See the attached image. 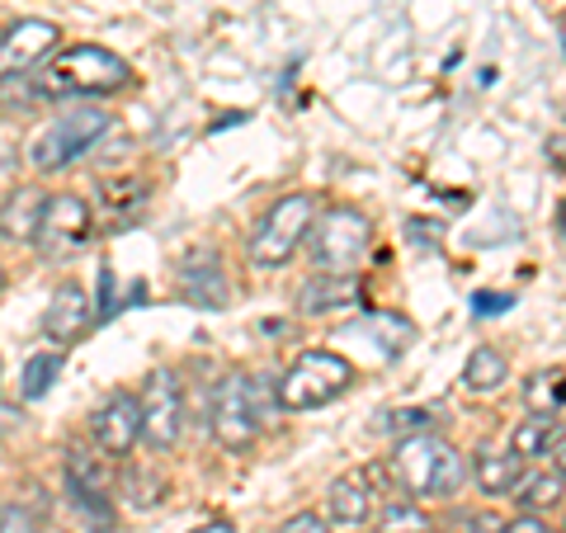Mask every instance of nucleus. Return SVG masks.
<instances>
[{
    "label": "nucleus",
    "instance_id": "nucleus-1",
    "mask_svg": "<svg viewBox=\"0 0 566 533\" xmlns=\"http://www.w3.org/2000/svg\"><path fill=\"white\" fill-rule=\"evenodd\" d=\"M33 100H104L133 85V66L128 58L99 48V43H76V48H57L43 62V71L29 81Z\"/></svg>",
    "mask_w": 566,
    "mask_h": 533
},
{
    "label": "nucleus",
    "instance_id": "nucleus-2",
    "mask_svg": "<svg viewBox=\"0 0 566 533\" xmlns=\"http://www.w3.org/2000/svg\"><path fill=\"white\" fill-rule=\"evenodd\" d=\"M387 472H392L397 491L406 501H453L458 491L468 487V458L453 449L444 435H411L397 439L392 458H387Z\"/></svg>",
    "mask_w": 566,
    "mask_h": 533
},
{
    "label": "nucleus",
    "instance_id": "nucleus-3",
    "mask_svg": "<svg viewBox=\"0 0 566 533\" xmlns=\"http://www.w3.org/2000/svg\"><path fill=\"white\" fill-rule=\"evenodd\" d=\"M279 411V393L274 378H251V373H222V383L212 387V411H208V430L222 449H251L255 435L270 425V416Z\"/></svg>",
    "mask_w": 566,
    "mask_h": 533
},
{
    "label": "nucleus",
    "instance_id": "nucleus-4",
    "mask_svg": "<svg viewBox=\"0 0 566 533\" xmlns=\"http://www.w3.org/2000/svg\"><path fill=\"white\" fill-rule=\"evenodd\" d=\"M368 245H374V222L359 208H349V203L316 208L312 232H307L316 274H354L368 260Z\"/></svg>",
    "mask_w": 566,
    "mask_h": 533
},
{
    "label": "nucleus",
    "instance_id": "nucleus-5",
    "mask_svg": "<svg viewBox=\"0 0 566 533\" xmlns=\"http://www.w3.org/2000/svg\"><path fill=\"white\" fill-rule=\"evenodd\" d=\"M114 128V114L99 109V104H81V109H66L48 123V128L33 137L29 161L39 175H57L66 166H76L81 156H91Z\"/></svg>",
    "mask_w": 566,
    "mask_h": 533
},
{
    "label": "nucleus",
    "instance_id": "nucleus-6",
    "mask_svg": "<svg viewBox=\"0 0 566 533\" xmlns=\"http://www.w3.org/2000/svg\"><path fill=\"white\" fill-rule=\"evenodd\" d=\"M354 383V364L340 349H303L289 364V373L274 383L279 393V411H316L331 406L335 397H345Z\"/></svg>",
    "mask_w": 566,
    "mask_h": 533
},
{
    "label": "nucleus",
    "instance_id": "nucleus-7",
    "mask_svg": "<svg viewBox=\"0 0 566 533\" xmlns=\"http://www.w3.org/2000/svg\"><path fill=\"white\" fill-rule=\"evenodd\" d=\"M312 218H316V199L312 194H283L264 208V218L255 222L251 241H245V260L255 264V270H283L297 245L307 241L312 232Z\"/></svg>",
    "mask_w": 566,
    "mask_h": 533
},
{
    "label": "nucleus",
    "instance_id": "nucleus-8",
    "mask_svg": "<svg viewBox=\"0 0 566 533\" xmlns=\"http://www.w3.org/2000/svg\"><path fill=\"white\" fill-rule=\"evenodd\" d=\"M137 416H142V430L137 443H147L151 453H170L185 435V393H180V378L175 373H151L137 393Z\"/></svg>",
    "mask_w": 566,
    "mask_h": 533
},
{
    "label": "nucleus",
    "instance_id": "nucleus-9",
    "mask_svg": "<svg viewBox=\"0 0 566 533\" xmlns=\"http://www.w3.org/2000/svg\"><path fill=\"white\" fill-rule=\"evenodd\" d=\"M91 237H95V208L85 203L81 194H48L33 245H39L48 260H66V255L85 251Z\"/></svg>",
    "mask_w": 566,
    "mask_h": 533
},
{
    "label": "nucleus",
    "instance_id": "nucleus-10",
    "mask_svg": "<svg viewBox=\"0 0 566 533\" xmlns=\"http://www.w3.org/2000/svg\"><path fill=\"white\" fill-rule=\"evenodd\" d=\"M378 487H374V472H340L335 482L326 487V524H340V529H368L378 514Z\"/></svg>",
    "mask_w": 566,
    "mask_h": 533
},
{
    "label": "nucleus",
    "instance_id": "nucleus-11",
    "mask_svg": "<svg viewBox=\"0 0 566 533\" xmlns=\"http://www.w3.org/2000/svg\"><path fill=\"white\" fill-rule=\"evenodd\" d=\"M57 43H62V33H57V24H48V20L10 24L6 39H0V71H6V76H20V71L48 62L52 52H57Z\"/></svg>",
    "mask_w": 566,
    "mask_h": 533
},
{
    "label": "nucleus",
    "instance_id": "nucleus-12",
    "mask_svg": "<svg viewBox=\"0 0 566 533\" xmlns=\"http://www.w3.org/2000/svg\"><path fill=\"white\" fill-rule=\"evenodd\" d=\"M95 322V307H91V293L81 289L76 279L57 283V293L48 297V312H43V335L52 345H76L85 331Z\"/></svg>",
    "mask_w": 566,
    "mask_h": 533
},
{
    "label": "nucleus",
    "instance_id": "nucleus-13",
    "mask_svg": "<svg viewBox=\"0 0 566 533\" xmlns=\"http://www.w3.org/2000/svg\"><path fill=\"white\" fill-rule=\"evenodd\" d=\"M137 430H142V416H137V397H133V393H114V397L91 416V439H95V449L109 453V458L133 453Z\"/></svg>",
    "mask_w": 566,
    "mask_h": 533
},
{
    "label": "nucleus",
    "instance_id": "nucleus-14",
    "mask_svg": "<svg viewBox=\"0 0 566 533\" xmlns=\"http://www.w3.org/2000/svg\"><path fill=\"white\" fill-rule=\"evenodd\" d=\"M364 307V283L359 274H312L297 289V312L303 316H335V312H359Z\"/></svg>",
    "mask_w": 566,
    "mask_h": 533
},
{
    "label": "nucleus",
    "instance_id": "nucleus-15",
    "mask_svg": "<svg viewBox=\"0 0 566 533\" xmlns=\"http://www.w3.org/2000/svg\"><path fill=\"white\" fill-rule=\"evenodd\" d=\"M43 203H48V189L14 185L6 199H0V241L33 245V237H39V222H43Z\"/></svg>",
    "mask_w": 566,
    "mask_h": 533
},
{
    "label": "nucleus",
    "instance_id": "nucleus-16",
    "mask_svg": "<svg viewBox=\"0 0 566 533\" xmlns=\"http://www.w3.org/2000/svg\"><path fill=\"white\" fill-rule=\"evenodd\" d=\"M520 463H534V458H547L553 468H562V453H566V430H562V416H528L515 425L510 435V449Z\"/></svg>",
    "mask_w": 566,
    "mask_h": 533
},
{
    "label": "nucleus",
    "instance_id": "nucleus-17",
    "mask_svg": "<svg viewBox=\"0 0 566 533\" xmlns=\"http://www.w3.org/2000/svg\"><path fill=\"white\" fill-rule=\"evenodd\" d=\"M180 293L193 302V307H222L227 302V279H222V260L208 255V264H185L180 270Z\"/></svg>",
    "mask_w": 566,
    "mask_h": 533
},
{
    "label": "nucleus",
    "instance_id": "nucleus-18",
    "mask_svg": "<svg viewBox=\"0 0 566 533\" xmlns=\"http://www.w3.org/2000/svg\"><path fill=\"white\" fill-rule=\"evenodd\" d=\"M468 477L476 482V491H482V495H510L520 487L524 463L515 453H476V463L468 468Z\"/></svg>",
    "mask_w": 566,
    "mask_h": 533
},
{
    "label": "nucleus",
    "instance_id": "nucleus-19",
    "mask_svg": "<svg viewBox=\"0 0 566 533\" xmlns=\"http://www.w3.org/2000/svg\"><path fill=\"white\" fill-rule=\"evenodd\" d=\"M505 378H510V359L495 345H476L472 349V359H468V368H463V387L472 397H491V393H501L505 387Z\"/></svg>",
    "mask_w": 566,
    "mask_h": 533
},
{
    "label": "nucleus",
    "instance_id": "nucleus-20",
    "mask_svg": "<svg viewBox=\"0 0 566 533\" xmlns=\"http://www.w3.org/2000/svg\"><path fill=\"white\" fill-rule=\"evenodd\" d=\"M510 501L520 505V514H543L562 505V468H543L534 477H520V487L510 491Z\"/></svg>",
    "mask_w": 566,
    "mask_h": 533
},
{
    "label": "nucleus",
    "instance_id": "nucleus-21",
    "mask_svg": "<svg viewBox=\"0 0 566 533\" xmlns=\"http://www.w3.org/2000/svg\"><path fill=\"white\" fill-rule=\"evenodd\" d=\"M66 501H71V510L81 514V524L91 529V533H114L118 514H114V501H109V491H85V487H66Z\"/></svg>",
    "mask_w": 566,
    "mask_h": 533
},
{
    "label": "nucleus",
    "instance_id": "nucleus-22",
    "mask_svg": "<svg viewBox=\"0 0 566 533\" xmlns=\"http://www.w3.org/2000/svg\"><path fill=\"white\" fill-rule=\"evenodd\" d=\"M378 533H434V520L424 514V505H416V501H382L378 505Z\"/></svg>",
    "mask_w": 566,
    "mask_h": 533
},
{
    "label": "nucleus",
    "instance_id": "nucleus-23",
    "mask_svg": "<svg viewBox=\"0 0 566 533\" xmlns=\"http://www.w3.org/2000/svg\"><path fill=\"white\" fill-rule=\"evenodd\" d=\"M62 378V354L57 349H48V354H33V359L24 364V373H20V397L24 401H39V397H48V387Z\"/></svg>",
    "mask_w": 566,
    "mask_h": 533
},
{
    "label": "nucleus",
    "instance_id": "nucleus-24",
    "mask_svg": "<svg viewBox=\"0 0 566 533\" xmlns=\"http://www.w3.org/2000/svg\"><path fill=\"white\" fill-rule=\"evenodd\" d=\"M524 401L534 416H562V368L534 373V378L524 383Z\"/></svg>",
    "mask_w": 566,
    "mask_h": 533
},
{
    "label": "nucleus",
    "instance_id": "nucleus-25",
    "mask_svg": "<svg viewBox=\"0 0 566 533\" xmlns=\"http://www.w3.org/2000/svg\"><path fill=\"white\" fill-rule=\"evenodd\" d=\"M378 430L401 435V439L430 435V430H434V411H424V406H401V411H387V416L378 420Z\"/></svg>",
    "mask_w": 566,
    "mask_h": 533
},
{
    "label": "nucleus",
    "instance_id": "nucleus-26",
    "mask_svg": "<svg viewBox=\"0 0 566 533\" xmlns=\"http://www.w3.org/2000/svg\"><path fill=\"white\" fill-rule=\"evenodd\" d=\"M0 533H43V524L29 505H0Z\"/></svg>",
    "mask_w": 566,
    "mask_h": 533
},
{
    "label": "nucleus",
    "instance_id": "nucleus-27",
    "mask_svg": "<svg viewBox=\"0 0 566 533\" xmlns=\"http://www.w3.org/2000/svg\"><path fill=\"white\" fill-rule=\"evenodd\" d=\"M279 533H335V529L316 510H297V514H289V520L279 524Z\"/></svg>",
    "mask_w": 566,
    "mask_h": 533
},
{
    "label": "nucleus",
    "instance_id": "nucleus-28",
    "mask_svg": "<svg viewBox=\"0 0 566 533\" xmlns=\"http://www.w3.org/2000/svg\"><path fill=\"white\" fill-rule=\"evenodd\" d=\"M501 533H557V529L547 524L543 514H515L510 524H501Z\"/></svg>",
    "mask_w": 566,
    "mask_h": 533
},
{
    "label": "nucleus",
    "instance_id": "nucleus-29",
    "mask_svg": "<svg viewBox=\"0 0 566 533\" xmlns=\"http://www.w3.org/2000/svg\"><path fill=\"white\" fill-rule=\"evenodd\" d=\"M505 307H510L505 293H472V312L476 316H495V312H505Z\"/></svg>",
    "mask_w": 566,
    "mask_h": 533
},
{
    "label": "nucleus",
    "instance_id": "nucleus-30",
    "mask_svg": "<svg viewBox=\"0 0 566 533\" xmlns=\"http://www.w3.org/2000/svg\"><path fill=\"white\" fill-rule=\"evenodd\" d=\"M189 533H237L232 520H212V524H199V529H189Z\"/></svg>",
    "mask_w": 566,
    "mask_h": 533
},
{
    "label": "nucleus",
    "instance_id": "nucleus-31",
    "mask_svg": "<svg viewBox=\"0 0 566 533\" xmlns=\"http://www.w3.org/2000/svg\"><path fill=\"white\" fill-rule=\"evenodd\" d=\"M14 416H20V411H14V406H0V430H10Z\"/></svg>",
    "mask_w": 566,
    "mask_h": 533
},
{
    "label": "nucleus",
    "instance_id": "nucleus-32",
    "mask_svg": "<svg viewBox=\"0 0 566 533\" xmlns=\"http://www.w3.org/2000/svg\"><path fill=\"white\" fill-rule=\"evenodd\" d=\"M0 383H6V364H0Z\"/></svg>",
    "mask_w": 566,
    "mask_h": 533
},
{
    "label": "nucleus",
    "instance_id": "nucleus-33",
    "mask_svg": "<svg viewBox=\"0 0 566 533\" xmlns=\"http://www.w3.org/2000/svg\"><path fill=\"white\" fill-rule=\"evenodd\" d=\"M0 289H6V270H0Z\"/></svg>",
    "mask_w": 566,
    "mask_h": 533
}]
</instances>
